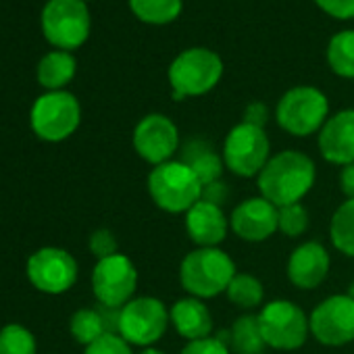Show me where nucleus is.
I'll use <instances>...</instances> for the list:
<instances>
[{
	"label": "nucleus",
	"mask_w": 354,
	"mask_h": 354,
	"mask_svg": "<svg viewBox=\"0 0 354 354\" xmlns=\"http://www.w3.org/2000/svg\"><path fill=\"white\" fill-rule=\"evenodd\" d=\"M138 269L125 254L100 259L92 273V290L102 306L123 308L136 294Z\"/></svg>",
	"instance_id": "9b49d317"
},
{
	"label": "nucleus",
	"mask_w": 354,
	"mask_h": 354,
	"mask_svg": "<svg viewBox=\"0 0 354 354\" xmlns=\"http://www.w3.org/2000/svg\"><path fill=\"white\" fill-rule=\"evenodd\" d=\"M339 190L346 198H354V162L342 167L339 171Z\"/></svg>",
	"instance_id": "c9c22d12"
},
{
	"label": "nucleus",
	"mask_w": 354,
	"mask_h": 354,
	"mask_svg": "<svg viewBox=\"0 0 354 354\" xmlns=\"http://www.w3.org/2000/svg\"><path fill=\"white\" fill-rule=\"evenodd\" d=\"M310 335L323 346H346L354 339V300L348 294L327 296L308 317Z\"/></svg>",
	"instance_id": "f8f14e48"
},
{
	"label": "nucleus",
	"mask_w": 354,
	"mask_h": 354,
	"mask_svg": "<svg viewBox=\"0 0 354 354\" xmlns=\"http://www.w3.org/2000/svg\"><path fill=\"white\" fill-rule=\"evenodd\" d=\"M140 354H165L162 350H156V348H144Z\"/></svg>",
	"instance_id": "e433bc0d"
},
{
	"label": "nucleus",
	"mask_w": 354,
	"mask_h": 354,
	"mask_svg": "<svg viewBox=\"0 0 354 354\" xmlns=\"http://www.w3.org/2000/svg\"><path fill=\"white\" fill-rule=\"evenodd\" d=\"M133 148L152 167L169 162L180 150V131L167 115H146L133 129Z\"/></svg>",
	"instance_id": "ddd939ff"
},
{
	"label": "nucleus",
	"mask_w": 354,
	"mask_h": 354,
	"mask_svg": "<svg viewBox=\"0 0 354 354\" xmlns=\"http://www.w3.org/2000/svg\"><path fill=\"white\" fill-rule=\"evenodd\" d=\"M230 230L244 242H265L279 232V209L263 196L246 198L232 211Z\"/></svg>",
	"instance_id": "2eb2a0df"
},
{
	"label": "nucleus",
	"mask_w": 354,
	"mask_h": 354,
	"mask_svg": "<svg viewBox=\"0 0 354 354\" xmlns=\"http://www.w3.org/2000/svg\"><path fill=\"white\" fill-rule=\"evenodd\" d=\"M346 294H348V296L354 300V281H350V283H348V290H346Z\"/></svg>",
	"instance_id": "4c0bfd02"
},
{
	"label": "nucleus",
	"mask_w": 354,
	"mask_h": 354,
	"mask_svg": "<svg viewBox=\"0 0 354 354\" xmlns=\"http://www.w3.org/2000/svg\"><path fill=\"white\" fill-rule=\"evenodd\" d=\"M148 194L160 211L180 215L188 213L203 198V184L186 162L169 160L152 167L148 175Z\"/></svg>",
	"instance_id": "f03ea898"
},
{
	"label": "nucleus",
	"mask_w": 354,
	"mask_h": 354,
	"mask_svg": "<svg viewBox=\"0 0 354 354\" xmlns=\"http://www.w3.org/2000/svg\"><path fill=\"white\" fill-rule=\"evenodd\" d=\"M75 69H77L75 59L67 50H55L40 61L38 82L50 92H57L73 80Z\"/></svg>",
	"instance_id": "412c9836"
},
{
	"label": "nucleus",
	"mask_w": 354,
	"mask_h": 354,
	"mask_svg": "<svg viewBox=\"0 0 354 354\" xmlns=\"http://www.w3.org/2000/svg\"><path fill=\"white\" fill-rule=\"evenodd\" d=\"M225 294L234 306L244 308V310L259 308L265 300V288L261 279L250 273H236Z\"/></svg>",
	"instance_id": "b1692460"
},
{
	"label": "nucleus",
	"mask_w": 354,
	"mask_h": 354,
	"mask_svg": "<svg viewBox=\"0 0 354 354\" xmlns=\"http://www.w3.org/2000/svg\"><path fill=\"white\" fill-rule=\"evenodd\" d=\"M182 162H186L198 177V182L205 186L223 180V156L217 154V150L211 146V142L201 140V138H192L182 146Z\"/></svg>",
	"instance_id": "aec40b11"
},
{
	"label": "nucleus",
	"mask_w": 354,
	"mask_h": 354,
	"mask_svg": "<svg viewBox=\"0 0 354 354\" xmlns=\"http://www.w3.org/2000/svg\"><path fill=\"white\" fill-rule=\"evenodd\" d=\"M329 240L337 252L354 259V198H346L331 215Z\"/></svg>",
	"instance_id": "5701e85b"
},
{
	"label": "nucleus",
	"mask_w": 354,
	"mask_h": 354,
	"mask_svg": "<svg viewBox=\"0 0 354 354\" xmlns=\"http://www.w3.org/2000/svg\"><path fill=\"white\" fill-rule=\"evenodd\" d=\"M327 61L333 73L354 80V30L335 34L327 46Z\"/></svg>",
	"instance_id": "393cba45"
},
{
	"label": "nucleus",
	"mask_w": 354,
	"mask_h": 354,
	"mask_svg": "<svg viewBox=\"0 0 354 354\" xmlns=\"http://www.w3.org/2000/svg\"><path fill=\"white\" fill-rule=\"evenodd\" d=\"M186 232L198 248H219V244L227 238L230 219L221 207L201 198L186 213Z\"/></svg>",
	"instance_id": "a211bd4d"
},
{
	"label": "nucleus",
	"mask_w": 354,
	"mask_h": 354,
	"mask_svg": "<svg viewBox=\"0 0 354 354\" xmlns=\"http://www.w3.org/2000/svg\"><path fill=\"white\" fill-rule=\"evenodd\" d=\"M169 323V308L154 296L131 298L119 310V335L129 346L150 348L165 335Z\"/></svg>",
	"instance_id": "6e6552de"
},
{
	"label": "nucleus",
	"mask_w": 354,
	"mask_h": 354,
	"mask_svg": "<svg viewBox=\"0 0 354 354\" xmlns=\"http://www.w3.org/2000/svg\"><path fill=\"white\" fill-rule=\"evenodd\" d=\"M308 211L302 207V203L281 207L279 209V232L288 238H298L308 230Z\"/></svg>",
	"instance_id": "c85d7f7f"
},
{
	"label": "nucleus",
	"mask_w": 354,
	"mask_h": 354,
	"mask_svg": "<svg viewBox=\"0 0 354 354\" xmlns=\"http://www.w3.org/2000/svg\"><path fill=\"white\" fill-rule=\"evenodd\" d=\"M227 342H230V335H227V331H223L217 337L211 335V337H205V339L188 342L180 354H232Z\"/></svg>",
	"instance_id": "c756f323"
},
{
	"label": "nucleus",
	"mask_w": 354,
	"mask_h": 354,
	"mask_svg": "<svg viewBox=\"0 0 354 354\" xmlns=\"http://www.w3.org/2000/svg\"><path fill=\"white\" fill-rule=\"evenodd\" d=\"M223 162L238 177H259L271 158V142L263 127L238 123L223 142Z\"/></svg>",
	"instance_id": "0eeeda50"
},
{
	"label": "nucleus",
	"mask_w": 354,
	"mask_h": 354,
	"mask_svg": "<svg viewBox=\"0 0 354 354\" xmlns=\"http://www.w3.org/2000/svg\"><path fill=\"white\" fill-rule=\"evenodd\" d=\"M84 3H86V0H84Z\"/></svg>",
	"instance_id": "58836bf2"
},
{
	"label": "nucleus",
	"mask_w": 354,
	"mask_h": 354,
	"mask_svg": "<svg viewBox=\"0 0 354 354\" xmlns=\"http://www.w3.org/2000/svg\"><path fill=\"white\" fill-rule=\"evenodd\" d=\"M44 38L59 50H75L90 36V13L84 0H50L42 11Z\"/></svg>",
	"instance_id": "1a4fd4ad"
},
{
	"label": "nucleus",
	"mask_w": 354,
	"mask_h": 354,
	"mask_svg": "<svg viewBox=\"0 0 354 354\" xmlns=\"http://www.w3.org/2000/svg\"><path fill=\"white\" fill-rule=\"evenodd\" d=\"M171 325L186 342H196L211 337L213 333V315L209 306L194 296H186L175 300L169 308Z\"/></svg>",
	"instance_id": "6ab92c4d"
},
{
	"label": "nucleus",
	"mask_w": 354,
	"mask_h": 354,
	"mask_svg": "<svg viewBox=\"0 0 354 354\" xmlns=\"http://www.w3.org/2000/svg\"><path fill=\"white\" fill-rule=\"evenodd\" d=\"M223 75V61L209 48H188L177 55L169 67V84L173 98L203 96L211 92Z\"/></svg>",
	"instance_id": "20e7f679"
},
{
	"label": "nucleus",
	"mask_w": 354,
	"mask_h": 354,
	"mask_svg": "<svg viewBox=\"0 0 354 354\" xmlns=\"http://www.w3.org/2000/svg\"><path fill=\"white\" fill-rule=\"evenodd\" d=\"M82 119L80 102L73 94L57 90L40 96L32 109V127L38 138L46 142H61L69 138Z\"/></svg>",
	"instance_id": "9d476101"
},
{
	"label": "nucleus",
	"mask_w": 354,
	"mask_h": 354,
	"mask_svg": "<svg viewBox=\"0 0 354 354\" xmlns=\"http://www.w3.org/2000/svg\"><path fill=\"white\" fill-rule=\"evenodd\" d=\"M129 7L138 19L162 26L180 15L182 0H129Z\"/></svg>",
	"instance_id": "bb28decb"
},
{
	"label": "nucleus",
	"mask_w": 354,
	"mask_h": 354,
	"mask_svg": "<svg viewBox=\"0 0 354 354\" xmlns=\"http://www.w3.org/2000/svg\"><path fill=\"white\" fill-rule=\"evenodd\" d=\"M267 119H269V109L263 102H250L244 111V123H250V125L265 129Z\"/></svg>",
	"instance_id": "f704fd0d"
},
{
	"label": "nucleus",
	"mask_w": 354,
	"mask_h": 354,
	"mask_svg": "<svg viewBox=\"0 0 354 354\" xmlns=\"http://www.w3.org/2000/svg\"><path fill=\"white\" fill-rule=\"evenodd\" d=\"M71 333L80 344L90 346L98 337H102L104 333H111V331H109V325H106L102 310L82 308L71 317Z\"/></svg>",
	"instance_id": "a878e982"
},
{
	"label": "nucleus",
	"mask_w": 354,
	"mask_h": 354,
	"mask_svg": "<svg viewBox=\"0 0 354 354\" xmlns=\"http://www.w3.org/2000/svg\"><path fill=\"white\" fill-rule=\"evenodd\" d=\"M30 281L46 294H63L77 279V263L63 248H42L28 261Z\"/></svg>",
	"instance_id": "4468645a"
},
{
	"label": "nucleus",
	"mask_w": 354,
	"mask_h": 354,
	"mask_svg": "<svg viewBox=\"0 0 354 354\" xmlns=\"http://www.w3.org/2000/svg\"><path fill=\"white\" fill-rule=\"evenodd\" d=\"M315 3L335 19H352L354 17V0H315Z\"/></svg>",
	"instance_id": "473e14b6"
},
{
	"label": "nucleus",
	"mask_w": 354,
	"mask_h": 354,
	"mask_svg": "<svg viewBox=\"0 0 354 354\" xmlns=\"http://www.w3.org/2000/svg\"><path fill=\"white\" fill-rule=\"evenodd\" d=\"M317 180L313 158L300 150H281L259 173V192L277 209L300 203Z\"/></svg>",
	"instance_id": "f257e3e1"
},
{
	"label": "nucleus",
	"mask_w": 354,
	"mask_h": 354,
	"mask_svg": "<svg viewBox=\"0 0 354 354\" xmlns=\"http://www.w3.org/2000/svg\"><path fill=\"white\" fill-rule=\"evenodd\" d=\"M236 273V263L221 248H196L182 259L180 283L190 296L207 300L223 294Z\"/></svg>",
	"instance_id": "7ed1b4c3"
},
{
	"label": "nucleus",
	"mask_w": 354,
	"mask_h": 354,
	"mask_svg": "<svg viewBox=\"0 0 354 354\" xmlns=\"http://www.w3.org/2000/svg\"><path fill=\"white\" fill-rule=\"evenodd\" d=\"M327 96L313 86H296L288 90L275 109V119L283 131L296 138H306L325 125L329 119Z\"/></svg>",
	"instance_id": "39448f33"
},
{
	"label": "nucleus",
	"mask_w": 354,
	"mask_h": 354,
	"mask_svg": "<svg viewBox=\"0 0 354 354\" xmlns=\"http://www.w3.org/2000/svg\"><path fill=\"white\" fill-rule=\"evenodd\" d=\"M203 201H207L211 205H217V207H223L230 201V186L223 180L205 186L203 188Z\"/></svg>",
	"instance_id": "72a5a7b5"
},
{
	"label": "nucleus",
	"mask_w": 354,
	"mask_h": 354,
	"mask_svg": "<svg viewBox=\"0 0 354 354\" xmlns=\"http://www.w3.org/2000/svg\"><path fill=\"white\" fill-rule=\"evenodd\" d=\"M227 333L230 350H234L236 354H263L267 348L265 337L261 333L259 317L254 315H242L240 319H236Z\"/></svg>",
	"instance_id": "4be33fe9"
},
{
	"label": "nucleus",
	"mask_w": 354,
	"mask_h": 354,
	"mask_svg": "<svg viewBox=\"0 0 354 354\" xmlns=\"http://www.w3.org/2000/svg\"><path fill=\"white\" fill-rule=\"evenodd\" d=\"M117 248H119V244L111 230H96L90 236V250L94 257H98V261L117 254Z\"/></svg>",
	"instance_id": "2f4dec72"
},
{
	"label": "nucleus",
	"mask_w": 354,
	"mask_h": 354,
	"mask_svg": "<svg viewBox=\"0 0 354 354\" xmlns=\"http://www.w3.org/2000/svg\"><path fill=\"white\" fill-rule=\"evenodd\" d=\"M319 152L331 165L354 162V109H344L325 121L319 131Z\"/></svg>",
	"instance_id": "dca6fc26"
},
{
	"label": "nucleus",
	"mask_w": 354,
	"mask_h": 354,
	"mask_svg": "<svg viewBox=\"0 0 354 354\" xmlns=\"http://www.w3.org/2000/svg\"><path fill=\"white\" fill-rule=\"evenodd\" d=\"M0 354H36V339L24 325L11 323L0 331Z\"/></svg>",
	"instance_id": "cd10ccee"
},
{
	"label": "nucleus",
	"mask_w": 354,
	"mask_h": 354,
	"mask_svg": "<svg viewBox=\"0 0 354 354\" xmlns=\"http://www.w3.org/2000/svg\"><path fill=\"white\" fill-rule=\"evenodd\" d=\"M84 354H133L131 346L119 333H104L94 344L86 346Z\"/></svg>",
	"instance_id": "7c9ffc66"
},
{
	"label": "nucleus",
	"mask_w": 354,
	"mask_h": 354,
	"mask_svg": "<svg viewBox=\"0 0 354 354\" xmlns=\"http://www.w3.org/2000/svg\"><path fill=\"white\" fill-rule=\"evenodd\" d=\"M329 252L319 242H304L288 259V279L298 290H315L329 273Z\"/></svg>",
	"instance_id": "f3484780"
},
{
	"label": "nucleus",
	"mask_w": 354,
	"mask_h": 354,
	"mask_svg": "<svg viewBox=\"0 0 354 354\" xmlns=\"http://www.w3.org/2000/svg\"><path fill=\"white\" fill-rule=\"evenodd\" d=\"M257 317L265 344L275 350H298L310 333L306 313L292 300H271Z\"/></svg>",
	"instance_id": "423d86ee"
}]
</instances>
